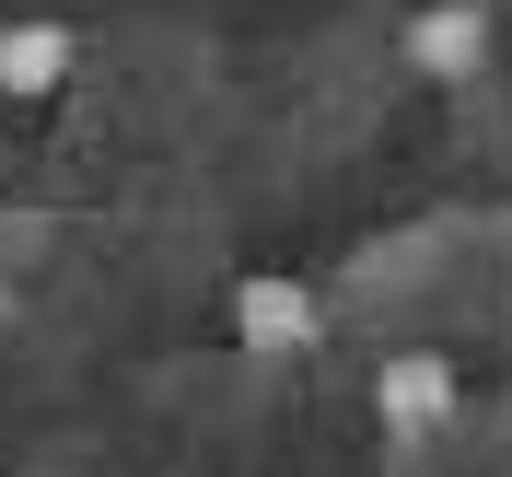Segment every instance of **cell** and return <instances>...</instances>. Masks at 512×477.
I'll use <instances>...</instances> for the list:
<instances>
[{
	"label": "cell",
	"instance_id": "obj_2",
	"mask_svg": "<svg viewBox=\"0 0 512 477\" xmlns=\"http://www.w3.org/2000/svg\"><path fill=\"white\" fill-rule=\"evenodd\" d=\"M233 326H245V350H303L315 338V291L303 280H245L233 291Z\"/></svg>",
	"mask_w": 512,
	"mask_h": 477
},
{
	"label": "cell",
	"instance_id": "obj_3",
	"mask_svg": "<svg viewBox=\"0 0 512 477\" xmlns=\"http://www.w3.org/2000/svg\"><path fill=\"white\" fill-rule=\"evenodd\" d=\"M59 82H70V35L59 24H12V35H0V94H59Z\"/></svg>",
	"mask_w": 512,
	"mask_h": 477
},
{
	"label": "cell",
	"instance_id": "obj_4",
	"mask_svg": "<svg viewBox=\"0 0 512 477\" xmlns=\"http://www.w3.org/2000/svg\"><path fill=\"white\" fill-rule=\"evenodd\" d=\"M373 408L396 419V431L443 419V408H454V361H384V373H373Z\"/></svg>",
	"mask_w": 512,
	"mask_h": 477
},
{
	"label": "cell",
	"instance_id": "obj_1",
	"mask_svg": "<svg viewBox=\"0 0 512 477\" xmlns=\"http://www.w3.org/2000/svg\"><path fill=\"white\" fill-rule=\"evenodd\" d=\"M408 59L431 70V82H454V70H478V59H489V12H478V0H431V12L408 24Z\"/></svg>",
	"mask_w": 512,
	"mask_h": 477
}]
</instances>
